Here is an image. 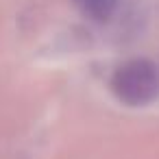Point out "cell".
Returning <instances> with one entry per match:
<instances>
[{
    "mask_svg": "<svg viewBox=\"0 0 159 159\" xmlns=\"http://www.w3.org/2000/svg\"><path fill=\"white\" fill-rule=\"evenodd\" d=\"M111 89L124 105H148L159 96V70L148 59H131L113 72Z\"/></svg>",
    "mask_w": 159,
    "mask_h": 159,
    "instance_id": "cell-1",
    "label": "cell"
},
{
    "mask_svg": "<svg viewBox=\"0 0 159 159\" xmlns=\"http://www.w3.org/2000/svg\"><path fill=\"white\" fill-rule=\"evenodd\" d=\"M79 5H81V9L89 18H94V20H107L113 13L118 0H79Z\"/></svg>",
    "mask_w": 159,
    "mask_h": 159,
    "instance_id": "cell-2",
    "label": "cell"
}]
</instances>
